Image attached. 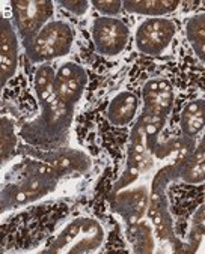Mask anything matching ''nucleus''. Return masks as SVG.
Wrapping results in <instances>:
<instances>
[{
  "mask_svg": "<svg viewBox=\"0 0 205 254\" xmlns=\"http://www.w3.org/2000/svg\"><path fill=\"white\" fill-rule=\"evenodd\" d=\"M91 39L98 55L116 58L128 45L130 29L118 17H97L91 23Z\"/></svg>",
  "mask_w": 205,
  "mask_h": 254,
  "instance_id": "7",
  "label": "nucleus"
},
{
  "mask_svg": "<svg viewBox=\"0 0 205 254\" xmlns=\"http://www.w3.org/2000/svg\"><path fill=\"white\" fill-rule=\"evenodd\" d=\"M18 137H20V134L15 128L14 119L9 118L8 115H3L2 121H0V144H2L3 166H6L14 158L17 144H18Z\"/></svg>",
  "mask_w": 205,
  "mask_h": 254,
  "instance_id": "18",
  "label": "nucleus"
},
{
  "mask_svg": "<svg viewBox=\"0 0 205 254\" xmlns=\"http://www.w3.org/2000/svg\"><path fill=\"white\" fill-rule=\"evenodd\" d=\"M184 33L193 55L205 65V12L189 17L184 26Z\"/></svg>",
  "mask_w": 205,
  "mask_h": 254,
  "instance_id": "17",
  "label": "nucleus"
},
{
  "mask_svg": "<svg viewBox=\"0 0 205 254\" xmlns=\"http://www.w3.org/2000/svg\"><path fill=\"white\" fill-rule=\"evenodd\" d=\"M11 172L14 178H11V181H3L0 191L2 214L18 211L50 197L58 191L64 179L55 167L36 157L33 152H27L23 160L12 164Z\"/></svg>",
  "mask_w": 205,
  "mask_h": 254,
  "instance_id": "2",
  "label": "nucleus"
},
{
  "mask_svg": "<svg viewBox=\"0 0 205 254\" xmlns=\"http://www.w3.org/2000/svg\"><path fill=\"white\" fill-rule=\"evenodd\" d=\"M177 0H125L124 9L128 14L143 15L145 18L166 17L180 8Z\"/></svg>",
  "mask_w": 205,
  "mask_h": 254,
  "instance_id": "16",
  "label": "nucleus"
},
{
  "mask_svg": "<svg viewBox=\"0 0 205 254\" xmlns=\"http://www.w3.org/2000/svg\"><path fill=\"white\" fill-rule=\"evenodd\" d=\"M55 68L50 64L38 65L33 72V92L39 113L18 128L20 138L32 147H51L64 141L74 121L76 107L62 104L53 92Z\"/></svg>",
  "mask_w": 205,
  "mask_h": 254,
  "instance_id": "1",
  "label": "nucleus"
},
{
  "mask_svg": "<svg viewBox=\"0 0 205 254\" xmlns=\"http://www.w3.org/2000/svg\"><path fill=\"white\" fill-rule=\"evenodd\" d=\"M190 247L195 244L196 253H205V205L198 208L195 215L192 217L190 230H189Z\"/></svg>",
  "mask_w": 205,
  "mask_h": 254,
  "instance_id": "19",
  "label": "nucleus"
},
{
  "mask_svg": "<svg viewBox=\"0 0 205 254\" xmlns=\"http://www.w3.org/2000/svg\"><path fill=\"white\" fill-rule=\"evenodd\" d=\"M0 30H2V38H0V78H2V87H5L18 71L21 41L14 21H11L8 17L2 18Z\"/></svg>",
  "mask_w": 205,
  "mask_h": 254,
  "instance_id": "12",
  "label": "nucleus"
},
{
  "mask_svg": "<svg viewBox=\"0 0 205 254\" xmlns=\"http://www.w3.org/2000/svg\"><path fill=\"white\" fill-rule=\"evenodd\" d=\"M76 42V29L67 20H51L24 45V53L32 64L44 65L71 53Z\"/></svg>",
  "mask_w": 205,
  "mask_h": 254,
  "instance_id": "4",
  "label": "nucleus"
},
{
  "mask_svg": "<svg viewBox=\"0 0 205 254\" xmlns=\"http://www.w3.org/2000/svg\"><path fill=\"white\" fill-rule=\"evenodd\" d=\"M175 35L177 26L171 18H145L134 27V47L143 56L157 58L171 47Z\"/></svg>",
  "mask_w": 205,
  "mask_h": 254,
  "instance_id": "6",
  "label": "nucleus"
},
{
  "mask_svg": "<svg viewBox=\"0 0 205 254\" xmlns=\"http://www.w3.org/2000/svg\"><path fill=\"white\" fill-rule=\"evenodd\" d=\"M91 5L100 12V17H118L124 9L121 0H92Z\"/></svg>",
  "mask_w": 205,
  "mask_h": 254,
  "instance_id": "20",
  "label": "nucleus"
},
{
  "mask_svg": "<svg viewBox=\"0 0 205 254\" xmlns=\"http://www.w3.org/2000/svg\"><path fill=\"white\" fill-rule=\"evenodd\" d=\"M58 5L76 17H83L88 14L91 2H88V0H59Z\"/></svg>",
  "mask_w": 205,
  "mask_h": 254,
  "instance_id": "21",
  "label": "nucleus"
},
{
  "mask_svg": "<svg viewBox=\"0 0 205 254\" xmlns=\"http://www.w3.org/2000/svg\"><path fill=\"white\" fill-rule=\"evenodd\" d=\"M181 182L189 185H199L205 182V129L201 134L193 150L189 154L181 167Z\"/></svg>",
  "mask_w": 205,
  "mask_h": 254,
  "instance_id": "15",
  "label": "nucleus"
},
{
  "mask_svg": "<svg viewBox=\"0 0 205 254\" xmlns=\"http://www.w3.org/2000/svg\"><path fill=\"white\" fill-rule=\"evenodd\" d=\"M140 98L131 90H119L113 93L106 107V119L112 127L124 128L137 119Z\"/></svg>",
  "mask_w": 205,
  "mask_h": 254,
  "instance_id": "13",
  "label": "nucleus"
},
{
  "mask_svg": "<svg viewBox=\"0 0 205 254\" xmlns=\"http://www.w3.org/2000/svg\"><path fill=\"white\" fill-rule=\"evenodd\" d=\"M181 134L195 140L205 129V96L190 99L180 113Z\"/></svg>",
  "mask_w": 205,
  "mask_h": 254,
  "instance_id": "14",
  "label": "nucleus"
},
{
  "mask_svg": "<svg viewBox=\"0 0 205 254\" xmlns=\"http://www.w3.org/2000/svg\"><path fill=\"white\" fill-rule=\"evenodd\" d=\"M151 188L143 185H131L115 191L112 198L113 212L122 220L125 227H131L145 220L149 208Z\"/></svg>",
  "mask_w": 205,
  "mask_h": 254,
  "instance_id": "9",
  "label": "nucleus"
},
{
  "mask_svg": "<svg viewBox=\"0 0 205 254\" xmlns=\"http://www.w3.org/2000/svg\"><path fill=\"white\" fill-rule=\"evenodd\" d=\"M36 157L55 167L64 178L86 175L92 169V160L82 149L58 147L51 150H32Z\"/></svg>",
  "mask_w": 205,
  "mask_h": 254,
  "instance_id": "11",
  "label": "nucleus"
},
{
  "mask_svg": "<svg viewBox=\"0 0 205 254\" xmlns=\"http://www.w3.org/2000/svg\"><path fill=\"white\" fill-rule=\"evenodd\" d=\"M12 21L20 41L27 45L55 15V2L51 0H14L11 2Z\"/></svg>",
  "mask_w": 205,
  "mask_h": 254,
  "instance_id": "5",
  "label": "nucleus"
},
{
  "mask_svg": "<svg viewBox=\"0 0 205 254\" xmlns=\"http://www.w3.org/2000/svg\"><path fill=\"white\" fill-rule=\"evenodd\" d=\"M106 242V229L92 215H77L65 221L39 251L45 254H94Z\"/></svg>",
  "mask_w": 205,
  "mask_h": 254,
  "instance_id": "3",
  "label": "nucleus"
},
{
  "mask_svg": "<svg viewBox=\"0 0 205 254\" xmlns=\"http://www.w3.org/2000/svg\"><path fill=\"white\" fill-rule=\"evenodd\" d=\"M88 81H89L88 71L82 65L73 61L62 62L55 69V80H53L55 96L62 104L68 107H76V104L82 99L86 90Z\"/></svg>",
  "mask_w": 205,
  "mask_h": 254,
  "instance_id": "8",
  "label": "nucleus"
},
{
  "mask_svg": "<svg viewBox=\"0 0 205 254\" xmlns=\"http://www.w3.org/2000/svg\"><path fill=\"white\" fill-rule=\"evenodd\" d=\"M174 104L175 90L166 78L154 77L142 86V113L169 121Z\"/></svg>",
  "mask_w": 205,
  "mask_h": 254,
  "instance_id": "10",
  "label": "nucleus"
}]
</instances>
